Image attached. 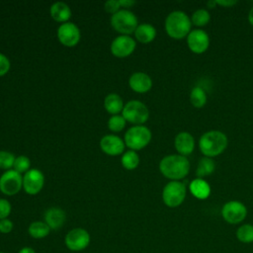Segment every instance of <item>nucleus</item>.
Listing matches in <instances>:
<instances>
[{
  "label": "nucleus",
  "mask_w": 253,
  "mask_h": 253,
  "mask_svg": "<svg viewBox=\"0 0 253 253\" xmlns=\"http://www.w3.org/2000/svg\"><path fill=\"white\" fill-rule=\"evenodd\" d=\"M159 170L166 178L172 181H178L188 175L190 162L186 156L180 154L167 155L161 159Z\"/></svg>",
  "instance_id": "nucleus-1"
},
{
  "label": "nucleus",
  "mask_w": 253,
  "mask_h": 253,
  "mask_svg": "<svg viewBox=\"0 0 253 253\" xmlns=\"http://www.w3.org/2000/svg\"><path fill=\"white\" fill-rule=\"evenodd\" d=\"M227 146L226 135L219 130L205 132L199 141V147L206 157H214L222 153Z\"/></svg>",
  "instance_id": "nucleus-2"
},
{
  "label": "nucleus",
  "mask_w": 253,
  "mask_h": 253,
  "mask_svg": "<svg viewBox=\"0 0 253 253\" xmlns=\"http://www.w3.org/2000/svg\"><path fill=\"white\" fill-rule=\"evenodd\" d=\"M165 30L169 37L176 40L183 39L190 34V18L182 11H173L165 20Z\"/></svg>",
  "instance_id": "nucleus-3"
},
{
  "label": "nucleus",
  "mask_w": 253,
  "mask_h": 253,
  "mask_svg": "<svg viewBox=\"0 0 253 253\" xmlns=\"http://www.w3.org/2000/svg\"><path fill=\"white\" fill-rule=\"evenodd\" d=\"M150 139V129L142 125H137L129 127L125 134V144L134 151L146 146L149 143Z\"/></svg>",
  "instance_id": "nucleus-4"
},
{
  "label": "nucleus",
  "mask_w": 253,
  "mask_h": 253,
  "mask_svg": "<svg viewBox=\"0 0 253 253\" xmlns=\"http://www.w3.org/2000/svg\"><path fill=\"white\" fill-rule=\"evenodd\" d=\"M112 27L123 35H129L133 33L138 26L136 16L129 10L122 9L111 17Z\"/></svg>",
  "instance_id": "nucleus-5"
},
{
  "label": "nucleus",
  "mask_w": 253,
  "mask_h": 253,
  "mask_svg": "<svg viewBox=\"0 0 253 253\" xmlns=\"http://www.w3.org/2000/svg\"><path fill=\"white\" fill-rule=\"evenodd\" d=\"M186 198V186L179 181H171L165 185L162 191L163 203L169 208L179 207Z\"/></svg>",
  "instance_id": "nucleus-6"
},
{
  "label": "nucleus",
  "mask_w": 253,
  "mask_h": 253,
  "mask_svg": "<svg viewBox=\"0 0 253 253\" xmlns=\"http://www.w3.org/2000/svg\"><path fill=\"white\" fill-rule=\"evenodd\" d=\"M122 112V116L126 121L136 124V126L145 123L149 117V111L147 107L138 100H130L126 103Z\"/></svg>",
  "instance_id": "nucleus-7"
},
{
  "label": "nucleus",
  "mask_w": 253,
  "mask_h": 253,
  "mask_svg": "<svg viewBox=\"0 0 253 253\" xmlns=\"http://www.w3.org/2000/svg\"><path fill=\"white\" fill-rule=\"evenodd\" d=\"M91 241L90 233L82 228L75 227L67 232L64 237V244L70 251L80 252L85 250Z\"/></svg>",
  "instance_id": "nucleus-8"
},
{
  "label": "nucleus",
  "mask_w": 253,
  "mask_h": 253,
  "mask_svg": "<svg viewBox=\"0 0 253 253\" xmlns=\"http://www.w3.org/2000/svg\"><path fill=\"white\" fill-rule=\"evenodd\" d=\"M246 215L247 209L245 205L239 201H229L225 203L221 209V216L229 224L242 222Z\"/></svg>",
  "instance_id": "nucleus-9"
},
{
  "label": "nucleus",
  "mask_w": 253,
  "mask_h": 253,
  "mask_svg": "<svg viewBox=\"0 0 253 253\" xmlns=\"http://www.w3.org/2000/svg\"><path fill=\"white\" fill-rule=\"evenodd\" d=\"M23 187L22 175L14 169L7 170L0 177V190L7 196L17 194Z\"/></svg>",
  "instance_id": "nucleus-10"
},
{
  "label": "nucleus",
  "mask_w": 253,
  "mask_h": 253,
  "mask_svg": "<svg viewBox=\"0 0 253 253\" xmlns=\"http://www.w3.org/2000/svg\"><path fill=\"white\" fill-rule=\"evenodd\" d=\"M44 177L41 170L30 169L23 177V188L30 195L38 194L43 187Z\"/></svg>",
  "instance_id": "nucleus-11"
},
{
  "label": "nucleus",
  "mask_w": 253,
  "mask_h": 253,
  "mask_svg": "<svg viewBox=\"0 0 253 253\" xmlns=\"http://www.w3.org/2000/svg\"><path fill=\"white\" fill-rule=\"evenodd\" d=\"M57 38L62 44L66 46H74L80 40V31L75 24L65 22L58 27Z\"/></svg>",
  "instance_id": "nucleus-12"
},
{
  "label": "nucleus",
  "mask_w": 253,
  "mask_h": 253,
  "mask_svg": "<svg viewBox=\"0 0 253 253\" xmlns=\"http://www.w3.org/2000/svg\"><path fill=\"white\" fill-rule=\"evenodd\" d=\"M135 41L127 36L121 35L114 39L111 43V51L117 57H126L128 56L135 48Z\"/></svg>",
  "instance_id": "nucleus-13"
},
{
  "label": "nucleus",
  "mask_w": 253,
  "mask_h": 253,
  "mask_svg": "<svg viewBox=\"0 0 253 253\" xmlns=\"http://www.w3.org/2000/svg\"><path fill=\"white\" fill-rule=\"evenodd\" d=\"M187 44L195 53L205 52L210 44V38L203 30H194L187 36Z\"/></svg>",
  "instance_id": "nucleus-14"
},
{
  "label": "nucleus",
  "mask_w": 253,
  "mask_h": 253,
  "mask_svg": "<svg viewBox=\"0 0 253 253\" xmlns=\"http://www.w3.org/2000/svg\"><path fill=\"white\" fill-rule=\"evenodd\" d=\"M102 150L109 155H119L125 149V140L114 134H107L100 140Z\"/></svg>",
  "instance_id": "nucleus-15"
},
{
  "label": "nucleus",
  "mask_w": 253,
  "mask_h": 253,
  "mask_svg": "<svg viewBox=\"0 0 253 253\" xmlns=\"http://www.w3.org/2000/svg\"><path fill=\"white\" fill-rule=\"evenodd\" d=\"M174 145L180 155L186 156L193 152L195 148V139L190 132L181 131L176 135Z\"/></svg>",
  "instance_id": "nucleus-16"
},
{
  "label": "nucleus",
  "mask_w": 253,
  "mask_h": 253,
  "mask_svg": "<svg viewBox=\"0 0 253 253\" xmlns=\"http://www.w3.org/2000/svg\"><path fill=\"white\" fill-rule=\"evenodd\" d=\"M44 222L48 225V227L52 230H56L60 227H62V225L65 222V212L63 210L59 209V208H49L45 211L44 215Z\"/></svg>",
  "instance_id": "nucleus-17"
},
{
  "label": "nucleus",
  "mask_w": 253,
  "mask_h": 253,
  "mask_svg": "<svg viewBox=\"0 0 253 253\" xmlns=\"http://www.w3.org/2000/svg\"><path fill=\"white\" fill-rule=\"evenodd\" d=\"M129 87L138 93H144L150 90L152 86V80L149 75L143 72H134L128 79Z\"/></svg>",
  "instance_id": "nucleus-18"
},
{
  "label": "nucleus",
  "mask_w": 253,
  "mask_h": 253,
  "mask_svg": "<svg viewBox=\"0 0 253 253\" xmlns=\"http://www.w3.org/2000/svg\"><path fill=\"white\" fill-rule=\"evenodd\" d=\"M190 192L195 198L205 200L211 194V187L204 179L197 178L190 183Z\"/></svg>",
  "instance_id": "nucleus-19"
},
{
  "label": "nucleus",
  "mask_w": 253,
  "mask_h": 253,
  "mask_svg": "<svg viewBox=\"0 0 253 253\" xmlns=\"http://www.w3.org/2000/svg\"><path fill=\"white\" fill-rule=\"evenodd\" d=\"M134 35L138 42L147 43V42H152L154 40V38L156 37V30L152 25L143 23L136 27V29L134 31Z\"/></svg>",
  "instance_id": "nucleus-20"
},
{
  "label": "nucleus",
  "mask_w": 253,
  "mask_h": 253,
  "mask_svg": "<svg viewBox=\"0 0 253 253\" xmlns=\"http://www.w3.org/2000/svg\"><path fill=\"white\" fill-rule=\"evenodd\" d=\"M50 15L57 21L65 23L71 17V10L64 2H55L50 6Z\"/></svg>",
  "instance_id": "nucleus-21"
},
{
  "label": "nucleus",
  "mask_w": 253,
  "mask_h": 253,
  "mask_svg": "<svg viewBox=\"0 0 253 253\" xmlns=\"http://www.w3.org/2000/svg\"><path fill=\"white\" fill-rule=\"evenodd\" d=\"M124 102L120 95L116 93H111L106 96L104 100L105 109L113 115H118L124 109Z\"/></svg>",
  "instance_id": "nucleus-22"
},
{
  "label": "nucleus",
  "mask_w": 253,
  "mask_h": 253,
  "mask_svg": "<svg viewBox=\"0 0 253 253\" xmlns=\"http://www.w3.org/2000/svg\"><path fill=\"white\" fill-rule=\"evenodd\" d=\"M50 230L51 229L48 227V225L44 221L41 220L33 221L28 227L29 235L35 239H42L46 237Z\"/></svg>",
  "instance_id": "nucleus-23"
},
{
  "label": "nucleus",
  "mask_w": 253,
  "mask_h": 253,
  "mask_svg": "<svg viewBox=\"0 0 253 253\" xmlns=\"http://www.w3.org/2000/svg\"><path fill=\"white\" fill-rule=\"evenodd\" d=\"M214 168H215L214 161L211 158L205 156L200 159L197 170H196V174L198 178L203 179V177L211 175L214 171Z\"/></svg>",
  "instance_id": "nucleus-24"
},
{
  "label": "nucleus",
  "mask_w": 253,
  "mask_h": 253,
  "mask_svg": "<svg viewBox=\"0 0 253 253\" xmlns=\"http://www.w3.org/2000/svg\"><path fill=\"white\" fill-rule=\"evenodd\" d=\"M236 238L245 244H249L253 242V224L245 223L240 225L236 230Z\"/></svg>",
  "instance_id": "nucleus-25"
},
{
  "label": "nucleus",
  "mask_w": 253,
  "mask_h": 253,
  "mask_svg": "<svg viewBox=\"0 0 253 253\" xmlns=\"http://www.w3.org/2000/svg\"><path fill=\"white\" fill-rule=\"evenodd\" d=\"M190 101L196 108L204 107L207 103V94L205 90L200 86L194 87L190 94Z\"/></svg>",
  "instance_id": "nucleus-26"
},
{
  "label": "nucleus",
  "mask_w": 253,
  "mask_h": 253,
  "mask_svg": "<svg viewBox=\"0 0 253 253\" xmlns=\"http://www.w3.org/2000/svg\"><path fill=\"white\" fill-rule=\"evenodd\" d=\"M121 161L126 169L132 170L137 167L139 163V156L134 150H127L123 154Z\"/></svg>",
  "instance_id": "nucleus-27"
},
{
  "label": "nucleus",
  "mask_w": 253,
  "mask_h": 253,
  "mask_svg": "<svg viewBox=\"0 0 253 253\" xmlns=\"http://www.w3.org/2000/svg\"><path fill=\"white\" fill-rule=\"evenodd\" d=\"M211 20V15L206 9H199L192 15V23L197 27L206 26Z\"/></svg>",
  "instance_id": "nucleus-28"
},
{
  "label": "nucleus",
  "mask_w": 253,
  "mask_h": 253,
  "mask_svg": "<svg viewBox=\"0 0 253 253\" xmlns=\"http://www.w3.org/2000/svg\"><path fill=\"white\" fill-rule=\"evenodd\" d=\"M126 120L121 115H113L108 121V126L113 131H121L126 126Z\"/></svg>",
  "instance_id": "nucleus-29"
},
{
  "label": "nucleus",
  "mask_w": 253,
  "mask_h": 253,
  "mask_svg": "<svg viewBox=\"0 0 253 253\" xmlns=\"http://www.w3.org/2000/svg\"><path fill=\"white\" fill-rule=\"evenodd\" d=\"M16 157L13 153L5 150H0V168L10 170L12 166H14Z\"/></svg>",
  "instance_id": "nucleus-30"
},
{
  "label": "nucleus",
  "mask_w": 253,
  "mask_h": 253,
  "mask_svg": "<svg viewBox=\"0 0 253 253\" xmlns=\"http://www.w3.org/2000/svg\"><path fill=\"white\" fill-rule=\"evenodd\" d=\"M30 165H31L30 159L25 155H20V156L16 157L13 167H14V170H16L17 172H19L21 174V173L29 171Z\"/></svg>",
  "instance_id": "nucleus-31"
},
{
  "label": "nucleus",
  "mask_w": 253,
  "mask_h": 253,
  "mask_svg": "<svg viewBox=\"0 0 253 253\" xmlns=\"http://www.w3.org/2000/svg\"><path fill=\"white\" fill-rule=\"evenodd\" d=\"M12 211L11 204L6 199H0V219L8 218Z\"/></svg>",
  "instance_id": "nucleus-32"
},
{
  "label": "nucleus",
  "mask_w": 253,
  "mask_h": 253,
  "mask_svg": "<svg viewBox=\"0 0 253 253\" xmlns=\"http://www.w3.org/2000/svg\"><path fill=\"white\" fill-rule=\"evenodd\" d=\"M104 7H105V10L107 12L115 14L118 11H120L121 3H120V0H109V1L105 2Z\"/></svg>",
  "instance_id": "nucleus-33"
},
{
  "label": "nucleus",
  "mask_w": 253,
  "mask_h": 253,
  "mask_svg": "<svg viewBox=\"0 0 253 253\" xmlns=\"http://www.w3.org/2000/svg\"><path fill=\"white\" fill-rule=\"evenodd\" d=\"M10 69V60L9 58L0 52V76L6 74Z\"/></svg>",
  "instance_id": "nucleus-34"
},
{
  "label": "nucleus",
  "mask_w": 253,
  "mask_h": 253,
  "mask_svg": "<svg viewBox=\"0 0 253 253\" xmlns=\"http://www.w3.org/2000/svg\"><path fill=\"white\" fill-rule=\"evenodd\" d=\"M14 224L12 222V220H10L9 218H5V219H0V232L7 234L10 233L13 230Z\"/></svg>",
  "instance_id": "nucleus-35"
},
{
  "label": "nucleus",
  "mask_w": 253,
  "mask_h": 253,
  "mask_svg": "<svg viewBox=\"0 0 253 253\" xmlns=\"http://www.w3.org/2000/svg\"><path fill=\"white\" fill-rule=\"evenodd\" d=\"M216 5L222 6V7H231L237 3V1L233 0H215Z\"/></svg>",
  "instance_id": "nucleus-36"
},
{
  "label": "nucleus",
  "mask_w": 253,
  "mask_h": 253,
  "mask_svg": "<svg viewBox=\"0 0 253 253\" xmlns=\"http://www.w3.org/2000/svg\"><path fill=\"white\" fill-rule=\"evenodd\" d=\"M18 253H36V251L31 246H24L18 251Z\"/></svg>",
  "instance_id": "nucleus-37"
},
{
  "label": "nucleus",
  "mask_w": 253,
  "mask_h": 253,
  "mask_svg": "<svg viewBox=\"0 0 253 253\" xmlns=\"http://www.w3.org/2000/svg\"><path fill=\"white\" fill-rule=\"evenodd\" d=\"M120 3H121V6H123L125 8H127V7L132 6L135 3V1H133V0H120Z\"/></svg>",
  "instance_id": "nucleus-38"
},
{
  "label": "nucleus",
  "mask_w": 253,
  "mask_h": 253,
  "mask_svg": "<svg viewBox=\"0 0 253 253\" xmlns=\"http://www.w3.org/2000/svg\"><path fill=\"white\" fill-rule=\"evenodd\" d=\"M248 20H249V23L253 26V7L250 9L249 11V14H248Z\"/></svg>",
  "instance_id": "nucleus-39"
},
{
  "label": "nucleus",
  "mask_w": 253,
  "mask_h": 253,
  "mask_svg": "<svg viewBox=\"0 0 253 253\" xmlns=\"http://www.w3.org/2000/svg\"><path fill=\"white\" fill-rule=\"evenodd\" d=\"M207 6H208L209 8H211V9H212V8H214V7L216 6V2L213 1V0H211V1L207 2Z\"/></svg>",
  "instance_id": "nucleus-40"
},
{
  "label": "nucleus",
  "mask_w": 253,
  "mask_h": 253,
  "mask_svg": "<svg viewBox=\"0 0 253 253\" xmlns=\"http://www.w3.org/2000/svg\"><path fill=\"white\" fill-rule=\"evenodd\" d=\"M0 253H5V252H3V251H0Z\"/></svg>",
  "instance_id": "nucleus-41"
}]
</instances>
